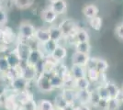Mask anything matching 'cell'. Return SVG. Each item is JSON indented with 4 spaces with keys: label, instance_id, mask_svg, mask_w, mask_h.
<instances>
[{
    "label": "cell",
    "instance_id": "44",
    "mask_svg": "<svg viewBox=\"0 0 123 110\" xmlns=\"http://www.w3.org/2000/svg\"><path fill=\"white\" fill-rule=\"evenodd\" d=\"M63 110H76V106L74 105V104H68L63 108Z\"/></svg>",
    "mask_w": 123,
    "mask_h": 110
},
{
    "label": "cell",
    "instance_id": "12",
    "mask_svg": "<svg viewBox=\"0 0 123 110\" xmlns=\"http://www.w3.org/2000/svg\"><path fill=\"white\" fill-rule=\"evenodd\" d=\"M35 40L40 44H42L44 42L48 41L50 39V30L49 29H38L35 31Z\"/></svg>",
    "mask_w": 123,
    "mask_h": 110
},
{
    "label": "cell",
    "instance_id": "14",
    "mask_svg": "<svg viewBox=\"0 0 123 110\" xmlns=\"http://www.w3.org/2000/svg\"><path fill=\"white\" fill-rule=\"evenodd\" d=\"M51 8L57 15H62L67 10V4L65 0H57L51 4Z\"/></svg>",
    "mask_w": 123,
    "mask_h": 110
},
{
    "label": "cell",
    "instance_id": "6",
    "mask_svg": "<svg viewBox=\"0 0 123 110\" xmlns=\"http://www.w3.org/2000/svg\"><path fill=\"white\" fill-rule=\"evenodd\" d=\"M21 76L24 77L29 82L35 80L38 77V73L35 69V66L30 65V64L26 65L24 68L21 69Z\"/></svg>",
    "mask_w": 123,
    "mask_h": 110
},
{
    "label": "cell",
    "instance_id": "17",
    "mask_svg": "<svg viewBox=\"0 0 123 110\" xmlns=\"http://www.w3.org/2000/svg\"><path fill=\"white\" fill-rule=\"evenodd\" d=\"M98 7L96 5H86L84 9H83V13L86 17L87 18H93L95 17H97L98 15Z\"/></svg>",
    "mask_w": 123,
    "mask_h": 110
},
{
    "label": "cell",
    "instance_id": "2",
    "mask_svg": "<svg viewBox=\"0 0 123 110\" xmlns=\"http://www.w3.org/2000/svg\"><path fill=\"white\" fill-rule=\"evenodd\" d=\"M35 28L30 22H23L19 27V36L23 40H31L35 36Z\"/></svg>",
    "mask_w": 123,
    "mask_h": 110
},
{
    "label": "cell",
    "instance_id": "30",
    "mask_svg": "<svg viewBox=\"0 0 123 110\" xmlns=\"http://www.w3.org/2000/svg\"><path fill=\"white\" fill-rule=\"evenodd\" d=\"M100 73H98L96 70H87L86 77L90 82L93 83H97L98 81H100Z\"/></svg>",
    "mask_w": 123,
    "mask_h": 110
},
{
    "label": "cell",
    "instance_id": "9",
    "mask_svg": "<svg viewBox=\"0 0 123 110\" xmlns=\"http://www.w3.org/2000/svg\"><path fill=\"white\" fill-rule=\"evenodd\" d=\"M66 56H67L66 49L63 47V46L58 45L56 49L54 50V52L51 55V59L53 60L55 63H60L62 60H64Z\"/></svg>",
    "mask_w": 123,
    "mask_h": 110
},
{
    "label": "cell",
    "instance_id": "38",
    "mask_svg": "<svg viewBox=\"0 0 123 110\" xmlns=\"http://www.w3.org/2000/svg\"><path fill=\"white\" fill-rule=\"evenodd\" d=\"M6 107L7 110H17L18 107V105L16 103V99H11V98H8L6 102Z\"/></svg>",
    "mask_w": 123,
    "mask_h": 110
},
{
    "label": "cell",
    "instance_id": "16",
    "mask_svg": "<svg viewBox=\"0 0 123 110\" xmlns=\"http://www.w3.org/2000/svg\"><path fill=\"white\" fill-rule=\"evenodd\" d=\"M76 100L80 104L89 105L90 102V91L86 90H76Z\"/></svg>",
    "mask_w": 123,
    "mask_h": 110
},
{
    "label": "cell",
    "instance_id": "11",
    "mask_svg": "<svg viewBox=\"0 0 123 110\" xmlns=\"http://www.w3.org/2000/svg\"><path fill=\"white\" fill-rule=\"evenodd\" d=\"M44 58V55L42 54L41 51L40 49H32V51L30 53V56L28 58L27 62H28V64L30 65H33L35 66L37 63L41 61V59Z\"/></svg>",
    "mask_w": 123,
    "mask_h": 110
},
{
    "label": "cell",
    "instance_id": "34",
    "mask_svg": "<svg viewBox=\"0 0 123 110\" xmlns=\"http://www.w3.org/2000/svg\"><path fill=\"white\" fill-rule=\"evenodd\" d=\"M21 106H23L27 110H35L36 108H38V105L36 104V102L31 97L29 98L28 100H26L25 102L21 105Z\"/></svg>",
    "mask_w": 123,
    "mask_h": 110
},
{
    "label": "cell",
    "instance_id": "47",
    "mask_svg": "<svg viewBox=\"0 0 123 110\" xmlns=\"http://www.w3.org/2000/svg\"><path fill=\"white\" fill-rule=\"evenodd\" d=\"M17 110H27V109H25L23 106H20V107H18V108Z\"/></svg>",
    "mask_w": 123,
    "mask_h": 110
},
{
    "label": "cell",
    "instance_id": "4",
    "mask_svg": "<svg viewBox=\"0 0 123 110\" xmlns=\"http://www.w3.org/2000/svg\"><path fill=\"white\" fill-rule=\"evenodd\" d=\"M36 84L38 89L42 93H50L54 89L51 84V80L47 76H45L44 74L39 75L37 77Z\"/></svg>",
    "mask_w": 123,
    "mask_h": 110
},
{
    "label": "cell",
    "instance_id": "10",
    "mask_svg": "<svg viewBox=\"0 0 123 110\" xmlns=\"http://www.w3.org/2000/svg\"><path fill=\"white\" fill-rule=\"evenodd\" d=\"M16 50H17V52H18V55H19V57H20L22 61H27L29 56H30V53L32 51L31 46L28 45L25 42L19 43Z\"/></svg>",
    "mask_w": 123,
    "mask_h": 110
},
{
    "label": "cell",
    "instance_id": "32",
    "mask_svg": "<svg viewBox=\"0 0 123 110\" xmlns=\"http://www.w3.org/2000/svg\"><path fill=\"white\" fill-rule=\"evenodd\" d=\"M10 66L8 64V62L6 60V58L5 57H0V73L6 74L9 71Z\"/></svg>",
    "mask_w": 123,
    "mask_h": 110
},
{
    "label": "cell",
    "instance_id": "15",
    "mask_svg": "<svg viewBox=\"0 0 123 110\" xmlns=\"http://www.w3.org/2000/svg\"><path fill=\"white\" fill-rule=\"evenodd\" d=\"M57 16H58V15L51 9V6L48 7V8H45L44 10L42 11V13H41V17H42V19L45 21L46 23H48V24L53 23L54 21L56 20Z\"/></svg>",
    "mask_w": 123,
    "mask_h": 110
},
{
    "label": "cell",
    "instance_id": "20",
    "mask_svg": "<svg viewBox=\"0 0 123 110\" xmlns=\"http://www.w3.org/2000/svg\"><path fill=\"white\" fill-rule=\"evenodd\" d=\"M50 80H51V85H52V87H53L54 89H60V88H62V87L66 84H65V82H64V80H63V78L62 77L61 75L57 74L56 73L51 76Z\"/></svg>",
    "mask_w": 123,
    "mask_h": 110
},
{
    "label": "cell",
    "instance_id": "25",
    "mask_svg": "<svg viewBox=\"0 0 123 110\" xmlns=\"http://www.w3.org/2000/svg\"><path fill=\"white\" fill-rule=\"evenodd\" d=\"M89 25L91 26L94 30H97V31H99L102 28V18L100 17H95L93 18H90L89 19Z\"/></svg>",
    "mask_w": 123,
    "mask_h": 110
},
{
    "label": "cell",
    "instance_id": "45",
    "mask_svg": "<svg viewBox=\"0 0 123 110\" xmlns=\"http://www.w3.org/2000/svg\"><path fill=\"white\" fill-rule=\"evenodd\" d=\"M6 92V86L5 84H0V94H4V93Z\"/></svg>",
    "mask_w": 123,
    "mask_h": 110
},
{
    "label": "cell",
    "instance_id": "39",
    "mask_svg": "<svg viewBox=\"0 0 123 110\" xmlns=\"http://www.w3.org/2000/svg\"><path fill=\"white\" fill-rule=\"evenodd\" d=\"M108 102L107 99H100V101L96 105V108L98 110H108Z\"/></svg>",
    "mask_w": 123,
    "mask_h": 110
},
{
    "label": "cell",
    "instance_id": "42",
    "mask_svg": "<svg viewBox=\"0 0 123 110\" xmlns=\"http://www.w3.org/2000/svg\"><path fill=\"white\" fill-rule=\"evenodd\" d=\"M76 110H91L89 105H85V104H80L76 106Z\"/></svg>",
    "mask_w": 123,
    "mask_h": 110
},
{
    "label": "cell",
    "instance_id": "7",
    "mask_svg": "<svg viewBox=\"0 0 123 110\" xmlns=\"http://www.w3.org/2000/svg\"><path fill=\"white\" fill-rule=\"evenodd\" d=\"M6 60L8 62V64L10 66V68H18L19 67L21 63V59L18 55V53L17 52V50H14L12 51L8 54H6Z\"/></svg>",
    "mask_w": 123,
    "mask_h": 110
},
{
    "label": "cell",
    "instance_id": "50",
    "mask_svg": "<svg viewBox=\"0 0 123 110\" xmlns=\"http://www.w3.org/2000/svg\"><path fill=\"white\" fill-rule=\"evenodd\" d=\"M35 110H41V109H40V108H39V107H38V108H36V109H35Z\"/></svg>",
    "mask_w": 123,
    "mask_h": 110
},
{
    "label": "cell",
    "instance_id": "29",
    "mask_svg": "<svg viewBox=\"0 0 123 110\" xmlns=\"http://www.w3.org/2000/svg\"><path fill=\"white\" fill-rule=\"evenodd\" d=\"M100 95L98 94V90L97 89H94L92 91H90V102H89V104L94 106V107H96V105H98V103L100 101Z\"/></svg>",
    "mask_w": 123,
    "mask_h": 110
},
{
    "label": "cell",
    "instance_id": "3",
    "mask_svg": "<svg viewBox=\"0 0 123 110\" xmlns=\"http://www.w3.org/2000/svg\"><path fill=\"white\" fill-rule=\"evenodd\" d=\"M29 81H27L24 77L18 76L16 78L12 79L10 81V86L11 89L15 91L17 93H21V92H25L28 86H29Z\"/></svg>",
    "mask_w": 123,
    "mask_h": 110
},
{
    "label": "cell",
    "instance_id": "46",
    "mask_svg": "<svg viewBox=\"0 0 123 110\" xmlns=\"http://www.w3.org/2000/svg\"><path fill=\"white\" fill-rule=\"evenodd\" d=\"M2 103H3V95L0 94V105H2Z\"/></svg>",
    "mask_w": 123,
    "mask_h": 110
},
{
    "label": "cell",
    "instance_id": "36",
    "mask_svg": "<svg viewBox=\"0 0 123 110\" xmlns=\"http://www.w3.org/2000/svg\"><path fill=\"white\" fill-rule=\"evenodd\" d=\"M98 58H91L89 57L87 63L86 65V70H96L97 68V64H98Z\"/></svg>",
    "mask_w": 123,
    "mask_h": 110
},
{
    "label": "cell",
    "instance_id": "49",
    "mask_svg": "<svg viewBox=\"0 0 123 110\" xmlns=\"http://www.w3.org/2000/svg\"><path fill=\"white\" fill-rule=\"evenodd\" d=\"M49 1H50V3H53V2H55V1H57V0H49Z\"/></svg>",
    "mask_w": 123,
    "mask_h": 110
},
{
    "label": "cell",
    "instance_id": "31",
    "mask_svg": "<svg viewBox=\"0 0 123 110\" xmlns=\"http://www.w3.org/2000/svg\"><path fill=\"white\" fill-rule=\"evenodd\" d=\"M14 4L18 8L25 9L33 4V0H14Z\"/></svg>",
    "mask_w": 123,
    "mask_h": 110
},
{
    "label": "cell",
    "instance_id": "8",
    "mask_svg": "<svg viewBox=\"0 0 123 110\" xmlns=\"http://www.w3.org/2000/svg\"><path fill=\"white\" fill-rule=\"evenodd\" d=\"M88 59H89V54H85V53L79 52H75L72 56V63L73 64L86 67Z\"/></svg>",
    "mask_w": 123,
    "mask_h": 110
},
{
    "label": "cell",
    "instance_id": "37",
    "mask_svg": "<svg viewBox=\"0 0 123 110\" xmlns=\"http://www.w3.org/2000/svg\"><path fill=\"white\" fill-rule=\"evenodd\" d=\"M44 65H45V60H44V58L41 59V61L35 65V69H36L37 73H38V76L43 74V73H44Z\"/></svg>",
    "mask_w": 123,
    "mask_h": 110
},
{
    "label": "cell",
    "instance_id": "48",
    "mask_svg": "<svg viewBox=\"0 0 123 110\" xmlns=\"http://www.w3.org/2000/svg\"><path fill=\"white\" fill-rule=\"evenodd\" d=\"M52 110H62V109H60V108H58V107H55V106H54V108H53Z\"/></svg>",
    "mask_w": 123,
    "mask_h": 110
},
{
    "label": "cell",
    "instance_id": "51",
    "mask_svg": "<svg viewBox=\"0 0 123 110\" xmlns=\"http://www.w3.org/2000/svg\"><path fill=\"white\" fill-rule=\"evenodd\" d=\"M122 90H123V86H122Z\"/></svg>",
    "mask_w": 123,
    "mask_h": 110
},
{
    "label": "cell",
    "instance_id": "24",
    "mask_svg": "<svg viewBox=\"0 0 123 110\" xmlns=\"http://www.w3.org/2000/svg\"><path fill=\"white\" fill-rule=\"evenodd\" d=\"M74 39L75 40V42H85V41H89V35L87 33L86 30L85 29H79L76 31L74 34Z\"/></svg>",
    "mask_w": 123,
    "mask_h": 110
},
{
    "label": "cell",
    "instance_id": "40",
    "mask_svg": "<svg viewBox=\"0 0 123 110\" xmlns=\"http://www.w3.org/2000/svg\"><path fill=\"white\" fill-rule=\"evenodd\" d=\"M7 20V15L6 11L2 8H0V25H4Z\"/></svg>",
    "mask_w": 123,
    "mask_h": 110
},
{
    "label": "cell",
    "instance_id": "13",
    "mask_svg": "<svg viewBox=\"0 0 123 110\" xmlns=\"http://www.w3.org/2000/svg\"><path fill=\"white\" fill-rule=\"evenodd\" d=\"M70 72H71V73H72L73 78L74 79V80L83 78V77H86L87 70H86V68L84 67V66H80V65H76V64H73Z\"/></svg>",
    "mask_w": 123,
    "mask_h": 110
},
{
    "label": "cell",
    "instance_id": "23",
    "mask_svg": "<svg viewBox=\"0 0 123 110\" xmlns=\"http://www.w3.org/2000/svg\"><path fill=\"white\" fill-rule=\"evenodd\" d=\"M75 51L79 52L85 53V54H89L91 51V45L89 41L85 42H76L75 44Z\"/></svg>",
    "mask_w": 123,
    "mask_h": 110
},
{
    "label": "cell",
    "instance_id": "5",
    "mask_svg": "<svg viewBox=\"0 0 123 110\" xmlns=\"http://www.w3.org/2000/svg\"><path fill=\"white\" fill-rule=\"evenodd\" d=\"M59 44L57 41H54L52 40H49L48 41L44 42L42 44H40V50L41 51V52L43 55H45L47 57H51V55L52 52H54V50L57 48Z\"/></svg>",
    "mask_w": 123,
    "mask_h": 110
},
{
    "label": "cell",
    "instance_id": "33",
    "mask_svg": "<svg viewBox=\"0 0 123 110\" xmlns=\"http://www.w3.org/2000/svg\"><path fill=\"white\" fill-rule=\"evenodd\" d=\"M38 107L41 110H52L54 108V105L49 100H41L38 105Z\"/></svg>",
    "mask_w": 123,
    "mask_h": 110
},
{
    "label": "cell",
    "instance_id": "28",
    "mask_svg": "<svg viewBox=\"0 0 123 110\" xmlns=\"http://www.w3.org/2000/svg\"><path fill=\"white\" fill-rule=\"evenodd\" d=\"M108 68V63H107V61H105V60H103V59H98L96 71H97L98 73L102 74V73H105L107 72Z\"/></svg>",
    "mask_w": 123,
    "mask_h": 110
},
{
    "label": "cell",
    "instance_id": "18",
    "mask_svg": "<svg viewBox=\"0 0 123 110\" xmlns=\"http://www.w3.org/2000/svg\"><path fill=\"white\" fill-rule=\"evenodd\" d=\"M50 30V39L54 41L59 42L63 38L62 32L59 26H52L49 29Z\"/></svg>",
    "mask_w": 123,
    "mask_h": 110
},
{
    "label": "cell",
    "instance_id": "43",
    "mask_svg": "<svg viewBox=\"0 0 123 110\" xmlns=\"http://www.w3.org/2000/svg\"><path fill=\"white\" fill-rule=\"evenodd\" d=\"M117 99H118V101L119 102V104L121 105L123 103V90L121 89L120 91H119V93H118V94L117 95V97H116Z\"/></svg>",
    "mask_w": 123,
    "mask_h": 110
},
{
    "label": "cell",
    "instance_id": "1",
    "mask_svg": "<svg viewBox=\"0 0 123 110\" xmlns=\"http://www.w3.org/2000/svg\"><path fill=\"white\" fill-rule=\"evenodd\" d=\"M59 27L62 32L63 37H73L74 38V34L78 30L76 23L71 18H66V19L62 20L60 23Z\"/></svg>",
    "mask_w": 123,
    "mask_h": 110
},
{
    "label": "cell",
    "instance_id": "22",
    "mask_svg": "<svg viewBox=\"0 0 123 110\" xmlns=\"http://www.w3.org/2000/svg\"><path fill=\"white\" fill-rule=\"evenodd\" d=\"M105 85H106V87L108 90L110 98H116L118 93H119V91H120V89L118 87V85L115 83H113L112 81H107L105 83Z\"/></svg>",
    "mask_w": 123,
    "mask_h": 110
},
{
    "label": "cell",
    "instance_id": "21",
    "mask_svg": "<svg viewBox=\"0 0 123 110\" xmlns=\"http://www.w3.org/2000/svg\"><path fill=\"white\" fill-rule=\"evenodd\" d=\"M62 94L63 95L64 99L68 102V104H74V102L76 101V92L71 88L63 89Z\"/></svg>",
    "mask_w": 123,
    "mask_h": 110
},
{
    "label": "cell",
    "instance_id": "19",
    "mask_svg": "<svg viewBox=\"0 0 123 110\" xmlns=\"http://www.w3.org/2000/svg\"><path fill=\"white\" fill-rule=\"evenodd\" d=\"M90 86V81L87 77L77 79L74 81V87L76 90H86Z\"/></svg>",
    "mask_w": 123,
    "mask_h": 110
},
{
    "label": "cell",
    "instance_id": "26",
    "mask_svg": "<svg viewBox=\"0 0 123 110\" xmlns=\"http://www.w3.org/2000/svg\"><path fill=\"white\" fill-rule=\"evenodd\" d=\"M96 89L98 90V94H99V95H100V98H101V99L108 100L109 98H110V95H109V93H108V88L106 87L105 84H99Z\"/></svg>",
    "mask_w": 123,
    "mask_h": 110
},
{
    "label": "cell",
    "instance_id": "27",
    "mask_svg": "<svg viewBox=\"0 0 123 110\" xmlns=\"http://www.w3.org/2000/svg\"><path fill=\"white\" fill-rule=\"evenodd\" d=\"M67 105H68V102L64 99L63 95L62 94H58L56 97H55V99H54V106H55V107H58V108H60V109L63 110V108H64Z\"/></svg>",
    "mask_w": 123,
    "mask_h": 110
},
{
    "label": "cell",
    "instance_id": "41",
    "mask_svg": "<svg viewBox=\"0 0 123 110\" xmlns=\"http://www.w3.org/2000/svg\"><path fill=\"white\" fill-rule=\"evenodd\" d=\"M116 34L119 39H122L123 40V24H120L117 27L116 29Z\"/></svg>",
    "mask_w": 123,
    "mask_h": 110
},
{
    "label": "cell",
    "instance_id": "35",
    "mask_svg": "<svg viewBox=\"0 0 123 110\" xmlns=\"http://www.w3.org/2000/svg\"><path fill=\"white\" fill-rule=\"evenodd\" d=\"M120 104L117 98H109L108 102V110H119Z\"/></svg>",
    "mask_w": 123,
    "mask_h": 110
}]
</instances>
